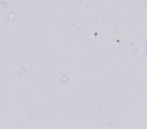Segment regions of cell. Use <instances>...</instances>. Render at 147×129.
Returning <instances> with one entry per match:
<instances>
[]
</instances>
